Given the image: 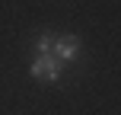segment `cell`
I'll return each instance as SVG.
<instances>
[{"label": "cell", "instance_id": "cell-1", "mask_svg": "<svg viewBox=\"0 0 121 115\" xmlns=\"http://www.w3.org/2000/svg\"><path fill=\"white\" fill-rule=\"evenodd\" d=\"M29 74L38 83H57V80L64 77V64H60L54 55H35L29 61Z\"/></svg>", "mask_w": 121, "mask_h": 115}, {"label": "cell", "instance_id": "cell-2", "mask_svg": "<svg viewBox=\"0 0 121 115\" xmlns=\"http://www.w3.org/2000/svg\"><path fill=\"white\" fill-rule=\"evenodd\" d=\"M51 55H54L60 64H70V61H77L83 55V38L77 35V32H57L54 35V48H51Z\"/></svg>", "mask_w": 121, "mask_h": 115}, {"label": "cell", "instance_id": "cell-3", "mask_svg": "<svg viewBox=\"0 0 121 115\" xmlns=\"http://www.w3.org/2000/svg\"><path fill=\"white\" fill-rule=\"evenodd\" d=\"M54 35H57V32H51V29H42V32H38V35L32 38V58H35V55H51Z\"/></svg>", "mask_w": 121, "mask_h": 115}]
</instances>
